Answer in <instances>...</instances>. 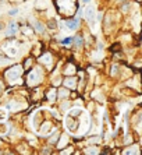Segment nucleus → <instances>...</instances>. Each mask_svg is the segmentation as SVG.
I'll use <instances>...</instances> for the list:
<instances>
[{"instance_id":"ddd939ff","label":"nucleus","mask_w":142,"mask_h":155,"mask_svg":"<svg viewBox=\"0 0 142 155\" xmlns=\"http://www.w3.org/2000/svg\"><path fill=\"white\" fill-rule=\"evenodd\" d=\"M86 154H98V150L96 148H88V150H85Z\"/></svg>"},{"instance_id":"1a4fd4ad","label":"nucleus","mask_w":142,"mask_h":155,"mask_svg":"<svg viewBox=\"0 0 142 155\" xmlns=\"http://www.w3.org/2000/svg\"><path fill=\"white\" fill-rule=\"evenodd\" d=\"M36 31L38 32H45V25L42 22H36Z\"/></svg>"},{"instance_id":"f8f14e48","label":"nucleus","mask_w":142,"mask_h":155,"mask_svg":"<svg viewBox=\"0 0 142 155\" xmlns=\"http://www.w3.org/2000/svg\"><path fill=\"white\" fill-rule=\"evenodd\" d=\"M56 99V91H50L49 92V101H54Z\"/></svg>"},{"instance_id":"4468645a","label":"nucleus","mask_w":142,"mask_h":155,"mask_svg":"<svg viewBox=\"0 0 142 155\" xmlns=\"http://www.w3.org/2000/svg\"><path fill=\"white\" fill-rule=\"evenodd\" d=\"M18 13V8H13V10L8 11V15H15Z\"/></svg>"},{"instance_id":"f257e3e1","label":"nucleus","mask_w":142,"mask_h":155,"mask_svg":"<svg viewBox=\"0 0 142 155\" xmlns=\"http://www.w3.org/2000/svg\"><path fill=\"white\" fill-rule=\"evenodd\" d=\"M21 74H22V66L15 64L6 71V80H7L10 84H13L14 81H17V80L21 77Z\"/></svg>"},{"instance_id":"9b49d317","label":"nucleus","mask_w":142,"mask_h":155,"mask_svg":"<svg viewBox=\"0 0 142 155\" xmlns=\"http://www.w3.org/2000/svg\"><path fill=\"white\" fill-rule=\"evenodd\" d=\"M59 97L60 98H64V97H68V90H60V94H59Z\"/></svg>"},{"instance_id":"9d476101","label":"nucleus","mask_w":142,"mask_h":155,"mask_svg":"<svg viewBox=\"0 0 142 155\" xmlns=\"http://www.w3.org/2000/svg\"><path fill=\"white\" fill-rule=\"evenodd\" d=\"M61 43H63V45H71V43H73V36H68V38L63 39L61 41Z\"/></svg>"},{"instance_id":"f03ea898","label":"nucleus","mask_w":142,"mask_h":155,"mask_svg":"<svg viewBox=\"0 0 142 155\" xmlns=\"http://www.w3.org/2000/svg\"><path fill=\"white\" fill-rule=\"evenodd\" d=\"M40 80H42V71H40L39 69H35L34 71H29L27 83H28V85L32 87V85H36V84H39Z\"/></svg>"},{"instance_id":"6e6552de","label":"nucleus","mask_w":142,"mask_h":155,"mask_svg":"<svg viewBox=\"0 0 142 155\" xmlns=\"http://www.w3.org/2000/svg\"><path fill=\"white\" fill-rule=\"evenodd\" d=\"M40 61H43V63H46V64H49V63H50V54H49V53L43 54L42 58H40Z\"/></svg>"},{"instance_id":"dca6fc26","label":"nucleus","mask_w":142,"mask_h":155,"mask_svg":"<svg viewBox=\"0 0 142 155\" xmlns=\"http://www.w3.org/2000/svg\"><path fill=\"white\" fill-rule=\"evenodd\" d=\"M2 28H3V25H2V24H0V31H2Z\"/></svg>"},{"instance_id":"423d86ee","label":"nucleus","mask_w":142,"mask_h":155,"mask_svg":"<svg viewBox=\"0 0 142 155\" xmlns=\"http://www.w3.org/2000/svg\"><path fill=\"white\" fill-rule=\"evenodd\" d=\"M64 85L68 87V88H75V85H77L75 77H67V78L64 80Z\"/></svg>"},{"instance_id":"7ed1b4c3","label":"nucleus","mask_w":142,"mask_h":155,"mask_svg":"<svg viewBox=\"0 0 142 155\" xmlns=\"http://www.w3.org/2000/svg\"><path fill=\"white\" fill-rule=\"evenodd\" d=\"M79 24H81V20H79V17H75V18H73V20H68V21L66 22V25H67L68 29H71V31H75V29L79 27Z\"/></svg>"},{"instance_id":"2eb2a0df","label":"nucleus","mask_w":142,"mask_h":155,"mask_svg":"<svg viewBox=\"0 0 142 155\" xmlns=\"http://www.w3.org/2000/svg\"><path fill=\"white\" fill-rule=\"evenodd\" d=\"M89 2H91V0H82V3H85V4L89 3Z\"/></svg>"},{"instance_id":"20e7f679","label":"nucleus","mask_w":142,"mask_h":155,"mask_svg":"<svg viewBox=\"0 0 142 155\" xmlns=\"http://www.w3.org/2000/svg\"><path fill=\"white\" fill-rule=\"evenodd\" d=\"M84 15H85V18H86V21H89V22H92L93 20H95V8L93 7H86L85 10H84Z\"/></svg>"},{"instance_id":"39448f33","label":"nucleus","mask_w":142,"mask_h":155,"mask_svg":"<svg viewBox=\"0 0 142 155\" xmlns=\"http://www.w3.org/2000/svg\"><path fill=\"white\" fill-rule=\"evenodd\" d=\"M18 31V27H17V22H10L8 24V27H7V29H6V35L7 36H13V35H15V32Z\"/></svg>"},{"instance_id":"0eeeda50","label":"nucleus","mask_w":142,"mask_h":155,"mask_svg":"<svg viewBox=\"0 0 142 155\" xmlns=\"http://www.w3.org/2000/svg\"><path fill=\"white\" fill-rule=\"evenodd\" d=\"M73 42L75 43V46H77V48L82 46V36L81 35H77L75 38H73Z\"/></svg>"}]
</instances>
